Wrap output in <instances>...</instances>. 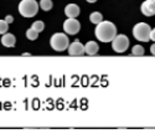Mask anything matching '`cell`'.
<instances>
[{
    "instance_id": "1",
    "label": "cell",
    "mask_w": 155,
    "mask_h": 139,
    "mask_svg": "<svg viewBox=\"0 0 155 139\" xmlns=\"http://www.w3.org/2000/svg\"><path fill=\"white\" fill-rule=\"evenodd\" d=\"M96 37L102 42H110L115 35H117V28L112 21H101L96 26Z\"/></svg>"
},
{
    "instance_id": "2",
    "label": "cell",
    "mask_w": 155,
    "mask_h": 139,
    "mask_svg": "<svg viewBox=\"0 0 155 139\" xmlns=\"http://www.w3.org/2000/svg\"><path fill=\"white\" fill-rule=\"evenodd\" d=\"M50 45L57 52L64 51V50H67V47L70 45L68 36L66 34H63V32L54 34L52 36H51V39H50Z\"/></svg>"
},
{
    "instance_id": "3",
    "label": "cell",
    "mask_w": 155,
    "mask_h": 139,
    "mask_svg": "<svg viewBox=\"0 0 155 139\" xmlns=\"http://www.w3.org/2000/svg\"><path fill=\"white\" fill-rule=\"evenodd\" d=\"M38 11V3L36 0H21L19 4V12L24 18H34Z\"/></svg>"
},
{
    "instance_id": "4",
    "label": "cell",
    "mask_w": 155,
    "mask_h": 139,
    "mask_svg": "<svg viewBox=\"0 0 155 139\" xmlns=\"http://www.w3.org/2000/svg\"><path fill=\"white\" fill-rule=\"evenodd\" d=\"M150 26L145 22H139L133 28V35L138 41L148 42L150 40Z\"/></svg>"
},
{
    "instance_id": "5",
    "label": "cell",
    "mask_w": 155,
    "mask_h": 139,
    "mask_svg": "<svg viewBox=\"0 0 155 139\" xmlns=\"http://www.w3.org/2000/svg\"><path fill=\"white\" fill-rule=\"evenodd\" d=\"M129 47V39L125 35H115V37L112 40V48L113 51L122 54L127 51Z\"/></svg>"
},
{
    "instance_id": "6",
    "label": "cell",
    "mask_w": 155,
    "mask_h": 139,
    "mask_svg": "<svg viewBox=\"0 0 155 139\" xmlns=\"http://www.w3.org/2000/svg\"><path fill=\"white\" fill-rule=\"evenodd\" d=\"M81 30V24L77 21L76 18H68L63 22V31L68 35H76Z\"/></svg>"
},
{
    "instance_id": "7",
    "label": "cell",
    "mask_w": 155,
    "mask_h": 139,
    "mask_svg": "<svg viewBox=\"0 0 155 139\" xmlns=\"http://www.w3.org/2000/svg\"><path fill=\"white\" fill-rule=\"evenodd\" d=\"M67 50L71 56H82L84 54V46L80 42V40H76L72 44H70Z\"/></svg>"
},
{
    "instance_id": "8",
    "label": "cell",
    "mask_w": 155,
    "mask_h": 139,
    "mask_svg": "<svg viewBox=\"0 0 155 139\" xmlns=\"http://www.w3.org/2000/svg\"><path fill=\"white\" fill-rule=\"evenodd\" d=\"M140 10L143 12V15L145 16H154L155 15V0H145L141 4Z\"/></svg>"
},
{
    "instance_id": "9",
    "label": "cell",
    "mask_w": 155,
    "mask_h": 139,
    "mask_svg": "<svg viewBox=\"0 0 155 139\" xmlns=\"http://www.w3.org/2000/svg\"><path fill=\"white\" fill-rule=\"evenodd\" d=\"M80 6L76 4H68L64 8V14L67 18H77L80 15Z\"/></svg>"
},
{
    "instance_id": "10",
    "label": "cell",
    "mask_w": 155,
    "mask_h": 139,
    "mask_svg": "<svg viewBox=\"0 0 155 139\" xmlns=\"http://www.w3.org/2000/svg\"><path fill=\"white\" fill-rule=\"evenodd\" d=\"M2 44L5 47H14L16 44V37L12 34L5 32V34H3V37H2Z\"/></svg>"
},
{
    "instance_id": "11",
    "label": "cell",
    "mask_w": 155,
    "mask_h": 139,
    "mask_svg": "<svg viewBox=\"0 0 155 139\" xmlns=\"http://www.w3.org/2000/svg\"><path fill=\"white\" fill-rule=\"evenodd\" d=\"M98 51H99V46H98V44L94 42V41H88V42L84 45V54H87V55H89V56L96 55Z\"/></svg>"
},
{
    "instance_id": "12",
    "label": "cell",
    "mask_w": 155,
    "mask_h": 139,
    "mask_svg": "<svg viewBox=\"0 0 155 139\" xmlns=\"http://www.w3.org/2000/svg\"><path fill=\"white\" fill-rule=\"evenodd\" d=\"M54 6V3L51 0H40V4H38V8H41L44 11H50Z\"/></svg>"
},
{
    "instance_id": "13",
    "label": "cell",
    "mask_w": 155,
    "mask_h": 139,
    "mask_svg": "<svg viewBox=\"0 0 155 139\" xmlns=\"http://www.w3.org/2000/svg\"><path fill=\"white\" fill-rule=\"evenodd\" d=\"M132 54H133L134 56H144L145 50H144V47L141 46V45H135V46H133V48H132Z\"/></svg>"
},
{
    "instance_id": "14",
    "label": "cell",
    "mask_w": 155,
    "mask_h": 139,
    "mask_svg": "<svg viewBox=\"0 0 155 139\" xmlns=\"http://www.w3.org/2000/svg\"><path fill=\"white\" fill-rule=\"evenodd\" d=\"M102 20H103V16H102L101 12H92V14L89 15V21H91L92 24H96L97 25Z\"/></svg>"
},
{
    "instance_id": "15",
    "label": "cell",
    "mask_w": 155,
    "mask_h": 139,
    "mask_svg": "<svg viewBox=\"0 0 155 139\" xmlns=\"http://www.w3.org/2000/svg\"><path fill=\"white\" fill-rule=\"evenodd\" d=\"M38 34H40V32H37V31H36V30H34L32 28H30V29H28V30H26V37H28L29 40H31V41H34V40H36V39H37Z\"/></svg>"
},
{
    "instance_id": "16",
    "label": "cell",
    "mask_w": 155,
    "mask_h": 139,
    "mask_svg": "<svg viewBox=\"0 0 155 139\" xmlns=\"http://www.w3.org/2000/svg\"><path fill=\"white\" fill-rule=\"evenodd\" d=\"M34 30H36L37 32H41V31H44V29H45V24H44V21H41V20H37V21H35L34 24H32V26H31Z\"/></svg>"
},
{
    "instance_id": "17",
    "label": "cell",
    "mask_w": 155,
    "mask_h": 139,
    "mask_svg": "<svg viewBox=\"0 0 155 139\" xmlns=\"http://www.w3.org/2000/svg\"><path fill=\"white\" fill-rule=\"evenodd\" d=\"M8 28H9V24L5 20H0V35L5 34L8 31Z\"/></svg>"
},
{
    "instance_id": "18",
    "label": "cell",
    "mask_w": 155,
    "mask_h": 139,
    "mask_svg": "<svg viewBox=\"0 0 155 139\" xmlns=\"http://www.w3.org/2000/svg\"><path fill=\"white\" fill-rule=\"evenodd\" d=\"M4 20H5V21H6V22H8V24H11V22H12V21H14V18H12V16H11V15H8V16H6V18H5V19H4Z\"/></svg>"
},
{
    "instance_id": "19",
    "label": "cell",
    "mask_w": 155,
    "mask_h": 139,
    "mask_svg": "<svg viewBox=\"0 0 155 139\" xmlns=\"http://www.w3.org/2000/svg\"><path fill=\"white\" fill-rule=\"evenodd\" d=\"M150 40H153V41H155V28L150 31Z\"/></svg>"
},
{
    "instance_id": "20",
    "label": "cell",
    "mask_w": 155,
    "mask_h": 139,
    "mask_svg": "<svg viewBox=\"0 0 155 139\" xmlns=\"http://www.w3.org/2000/svg\"><path fill=\"white\" fill-rule=\"evenodd\" d=\"M150 52H151V55L155 56V44H153V45L150 46Z\"/></svg>"
},
{
    "instance_id": "21",
    "label": "cell",
    "mask_w": 155,
    "mask_h": 139,
    "mask_svg": "<svg viewBox=\"0 0 155 139\" xmlns=\"http://www.w3.org/2000/svg\"><path fill=\"white\" fill-rule=\"evenodd\" d=\"M86 2H87V3H89V4H93V3H96V2H97V0H86Z\"/></svg>"
}]
</instances>
